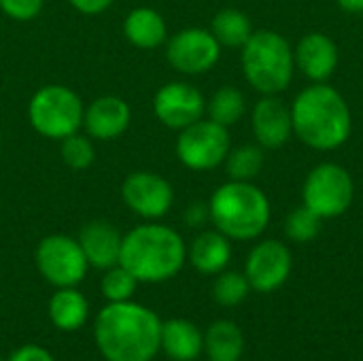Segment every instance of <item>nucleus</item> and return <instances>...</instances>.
I'll return each instance as SVG.
<instances>
[{
    "mask_svg": "<svg viewBox=\"0 0 363 361\" xmlns=\"http://www.w3.org/2000/svg\"><path fill=\"white\" fill-rule=\"evenodd\" d=\"M94 338L106 361H151L160 351L162 321L143 304L108 302L96 317Z\"/></svg>",
    "mask_w": 363,
    "mask_h": 361,
    "instance_id": "f257e3e1",
    "label": "nucleus"
},
{
    "mask_svg": "<svg viewBox=\"0 0 363 361\" xmlns=\"http://www.w3.org/2000/svg\"><path fill=\"white\" fill-rule=\"evenodd\" d=\"M187 249L179 232L160 223H145L123 236L119 264L138 283H162L179 274Z\"/></svg>",
    "mask_w": 363,
    "mask_h": 361,
    "instance_id": "f03ea898",
    "label": "nucleus"
},
{
    "mask_svg": "<svg viewBox=\"0 0 363 361\" xmlns=\"http://www.w3.org/2000/svg\"><path fill=\"white\" fill-rule=\"evenodd\" d=\"M291 121L298 138L319 151L340 147L351 134V111L345 98L323 83L306 87L296 98Z\"/></svg>",
    "mask_w": 363,
    "mask_h": 361,
    "instance_id": "7ed1b4c3",
    "label": "nucleus"
},
{
    "mask_svg": "<svg viewBox=\"0 0 363 361\" xmlns=\"http://www.w3.org/2000/svg\"><path fill=\"white\" fill-rule=\"evenodd\" d=\"M208 213L223 236L232 240H251L266 230L270 221V202L264 191L249 181H230L213 194Z\"/></svg>",
    "mask_w": 363,
    "mask_h": 361,
    "instance_id": "20e7f679",
    "label": "nucleus"
},
{
    "mask_svg": "<svg viewBox=\"0 0 363 361\" xmlns=\"http://www.w3.org/2000/svg\"><path fill=\"white\" fill-rule=\"evenodd\" d=\"M294 51L279 32H253L242 45L245 77L262 94L274 96L287 89L294 77Z\"/></svg>",
    "mask_w": 363,
    "mask_h": 361,
    "instance_id": "39448f33",
    "label": "nucleus"
},
{
    "mask_svg": "<svg viewBox=\"0 0 363 361\" xmlns=\"http://www.w3.org/2000/svg\"><path fill=\"white\" fill-rule=\"evenodd\" d=\"M85 106L81 98L64 85L40 87L28 106L32 128L47 138H66L83 126Z\"/></svg>",
    "mask_w": 363,
    "mask_h": 361,
    "instance_id": "423d86ee",
    "label": "nucleus"
},
{
    "mask_svg": "<svg viewBox=\"0 0 363 361\" xmlns=\"http://www.w3.org/2000/svg\"><path fill=\"white\" fill-rule=\"evenodd\" d=\"M36 266L45 281L60 287H77L87 274V260L79 240L51 234L36 247Z\"/></svg>",
    "mask_w": 363,
    "mask_h": 361,
    "instance_id": "0eeeda50",
    "label": "nucleus"
},
{
    "mask_svg": "<svg viewBox=\"0 0 363 361\" xmlns=\"http://www.w3.org/2000/svg\"><path fill=\"white\" fill-rule=\"evenodd\" d=\"M353 202V179L338 164L317 166L304 183V206L321 219L342 215Z\"/></svg>",
    "mask_w": 363,
    "mask_h": 361,
    "instance_id": "6e6552de",
    "label": "nucleus"
},
{
    "mask_svg": "<svg viewBox=\"0 0 363 361\" xmlns=\"http://www.w3.org/2000/svg\"><path fill=\"white\" fill-rule=\"evenodd\" d=\"M230 153L228 128L208 119L196 121L181 130L177 140L179 160L191 170H211L219 166Z\"/></svg>",
    "mask_w": 363,
    "mask_h": 361,
    "instance_id": "1a4fd4ad",
    "label": "nucleus"
},
{
    "mask_svg": "<svg viewBox=\"0 0 363 361\" xmlns=\"http://www.w3.org/2000/svg\"><path fill=\"white\" fill-rule=\"evenodd\" d=\"M221 53V45L213 32L202 28H187L177 32L166 47L170 66L185 74H202L211 70Z\"/></svg>",
    "mask_w": 363,
    "mask_h": 361,
    "instance_id": "9d476101",
    "label": "nucleus"
},
{
    "mask_svg": "<svg viewBox=\"0 0 363 361\" xmlns=\"http://www.w3.org/2000/svg\"><path fill=\"white\" fill-rule=\"evenodd\" d=\"M291 274V253L279 240H264L247 257L245 277L251 289L259 294L277 291Z\"/></svg>",
    "mask_w": 363,
    "mask_h": 361,
    "instance_id": "9b49d317",
    "label": "nucleus"
},
{
    "mask_svg": "<svg viewBox=\"0 0 363 361\" xmlns=\"http://www.w3.org/2000/svg\"><path fill=\"white\" fill-rule=\"evenodd\" d=\"M121 196L128 209L145 219L164 217L174 200L172 185L164 177L145 170L128 174L121 187Z\"/></svg>",
    "mask_w": 363,
    "mask_h": 361,
    "instance_id": "f8f14e48",
    "label": "nucleus"
},
{
    "mask_svg": "<svg viewBox=\"0 0 363 361\" xmlns=\"http://www.w3.org/2000/svg\"><path fill=\"white\" fill-rule=\"evenodd\" d=\"M204 98L202 94L183 81H174L164 85L153 100V111L157 119L174 130H183L196 121L202 119L204 115Z\"/></svg>",
    "mask_w": 363,
    "mask_h": 361,
    "instance_id": "ddd939ff",
    "label": "nucleus"
},
{
    "mask_svg": "<svg viewBox=\"0 0 363 361\" xmlns=\"http://www.w3.org/2000/svg\"><path fill=\"white\" fill-rule=\"evenodd\" d=\"M83 126L91 138L113 140L119 138L130 126V106L117 96L96 98L83 115Z\"/></svg>",
    "mask_w": 363,
    "mask_h": 361,
    "instance_id": "4468645a",
    "label": "nucleus"
},
{
    "mask_svg": "<svg viewBox=\"0 0 363 361\" xmlns=\"http://www.w3.org/2000/svg\"><path fill=\"white\" fill-rule=\"evenodd\" d=\"M79 245L89 266L108 270L119 264L123 236L108 221H91L79 232Z\"/></svg>",
    "mask_w": 363,
    "mask_h": 361,
    "instance_id": "2eb2a0df",
    "label": "nucleus"
},
{
    "mask_svg": "<svg viewBox=\"0 0 363 361\" xmlns=\"http://www.w3.org/2000/svg\"><path fill=\"white\" fill-rule=\"evenodd\" d=\"M253 132L255 138L268 149L285 145L294 132L291 111L285 106L283 100L274 96L259 100L253 111Z\"/></svg>",
    "mask_w": 363,
    "mask_h": 361,
    "instance_id": "dca6fc26",
    "label": "nucleus"
},
{
    "mask_svg": "<svg viewBox=\"0 0 363 361\" xmlns=\"http://www.w3.org/2000/svg\"><path fill=\"white\" fill-rule=\"evenodd\" d=\"M294 57L298 60L300 70L308 79L325 81L328 77H332V72L338 64V49L330 36H325L321 32H313L300 40Z\"/></svg>",
    "mask_w": 363,
    "mask_h": 361,
    "instance_id": "f3484780",
    "label": "nucleus"
},
{
    "mask_svg": "<svg viewBox=\"0 0 363 361\" xmlns=\"http://www.w3.org/2000/svg\"><path fill=\"white\" fill-rule=\"evenodd\" d=\"M160 349L174 361H194L204 353V334L187 319H170L162 323Z\"/></svg>",
    "mask_w": 363,
    "mask_h": 361,
    "instance_id": "a211bd4d",
    "label": "nucleus"
},
{
    "mask_svg": "<svg viewBox=\"0 0 363 361\" xmlns=\"http://www.w3.org/2000/svg\"><path fill=\"white\" fill-rule=\"evenodd\" d=\"M232 257L230 238L217 232H202L189 247V262L202 274H219L228 268Z\"/></svg>",
    "mask_w": 363,
    "mask_h": 361,
    "instance_id": "6ab92c4d",
    "label": "nucleus"
},
{
    "mask_svg": "<svg viewBox=\"0 0 363 361\" xmlns=\"http://www.w3.org/2000/svg\"><path fill=\"white\" fill-rule=\"evenodd\" d=\"M123 32L134 47L153 49L166 40V21L157 11L149 6H138L128 13L123 21Z\"/></svg>",
    "mask_w": 363,
    "mask_h": 361,
    "instance_id": "aec40b11",
    "label": "nucleus"
},
{
    "mask_svg": "<svg viewBox=\"0 0 363 361\" xmlns=\"http://www.w3.org/2000/svg\"><path fill=\"white\" fill-rule=\"evenodd\" d=\"M204 353L208 361H240L245 353V334L234 321H215L204 334Z\"/></svg>",
    "mask_w": 363,
    "mask_h": 361,
    "instance_id": "412c9836",
    "label": "nucleus"
},
{
    "mask_svg": "<svg viewBox=\"0 0 363 361\" xmlns=\"http://www.w3.org/2000/svg\"><path fill=\"white\" fill-rule=\"evenodd\" d=\"M87 313H89V304L85 296L74 287H60L49 302L51 323L62 332L79 330L85 323Z\"/></svg>",
    "mask_w": 363,
    "mask_h": 361,
    "instance_id": "4be33fe9",
    "label": "nucleus"
},
{
    "mask_svg": "<svg viewBox=\"0 0 363 361\" xmlns=\"http://www.w3.org/2000/svg\"><path fill=\"white\" fill-rule=\"evenodd\" d=\"M253 34L249 17L238 9H223L213 17V36L219 45L242 47Z\"/></svg>",
    "mask_w": 363,
    "mask_h": 361,
    "instance_id": "5701e85b",
    "label": "nucleus"
},
{
    "mask_svg": "<svg viewBox=\"0 0 363 361\" xmlns=\"http://www.w3.org/2000/svg\"><path fill=\"white\" fill-rule=\"evenodd\" d=\"M245 113V98L236 87H221L208 102V115L221 126H234Z\"/></svg>",
    "mask_w": 363,
    "mask_h": 361,
    "instance_id": "b1692460",
    "label": "nucleus"
},
{
    "mask_svg": "<svg viewBox=\"0 0 363 361\" xmlns=\"http://www.w3.org/2000/svg\"><path fill=\"white\" fill-rule=\"evenodd\" d=\"M251 291V285L245 274L234 272V270H223L219 272L215 285H213V298L219 306L232 309L238 306L247 300Z\"/></svg>",
    "mask_w": 363,
    "mask_h": 361,
    "instance_id": "393cba45",
    "label": "nucleus"
},
{
    "mask_svg": "<svg viewBox=\"0 0 363 361\" xmlns=\"http://www.w3.org/2000/svg\"><path fill=\"white\" fill-rule=\"evenodd\" d=\"M228 174L232 181H251L264 166V151L253 145H245L228 153Z\"/></svg>",
    "mask_w": 363,
    "mask_h": 361,
    "instance_id": "a878e982",
    "label": "nucleus"
},
{
    "mask_svg": "<svg viewBox=\"0 0 363 361\" xmlns=\"http://www.w3.org/2000/svg\"><path fill=\"white\" fill-rule=\"evenodd\" d=\"M136 285H138L136 277L128 268L117 264V266L108 268L106 274L102 277L100 291L108 302H125V300H132Z\"/></svg>",
    "mask_w": 363,
    "mask_h": 361,
    "instance_id": "bb28decb",
    "label": "nucleus"
},
{
    "mask_svg": "<svg viewBox=\"0 0 363 361\" xmlns=\"http://www.w3.org/2000/svg\"><path fill=\"white\" fill-rule=\"evenodd\" d=\"M62 160L66 166L74 168V170H85L91 166L94 157H96V151H94V145L89 138H85L83 134H70L66 138H62Z\"/></svg>",
    "mask_w": 363,
    "mask_h": 361,
    "instance_id": "cd10ccee",
    "label": "nucleus"
},
{
    "mask_svg": "<svg viewBox=\"0 0 363 361\" xmlns=\"http://www.w3.org/2000/svg\"><path fill=\"white\" fill-rule=\"evenodd\" d=\"M285 230H287V236L294 243H308V240H313L319 234V230H321V217L315 215L311 209L300 206V209H296L287 217Z\"/></svg>",
    "mask_w": 363,
    "mask_h": 361,
    "instance_id": "c85d7f7f",
    "label": "nucleus"
},
{
    "mask_svg": "<svg viewBox=\"0 0 363 361\" xmlns=\"http://www.w3.org/2000/svg\"><path fill=\"white\" fill-rule=\"evenodd\" d=\"M43 2L45 0H0V9L17 21H30L40 13Z\"/></svg>",
    "mask_w": 363,
    "mask_h": 361,
    "instance_id": "c756f323",
    "label": "nucleus"
},
{
    "mask_svg": "<svg viewBox=\"0 0 363 361\" xmlns=\"http://www.w3.org/2000/svg\"><path fill=\"white\" fill-rule=\"evenodd\" d=\"M6 361H55V357L38 345H23L17 351H13Z\"/></svg>",
    "mask_w": 363,
    "mask_h": 361,
    "instance_id": "7c9ffc66",
    "label": "nucleus"
},
{
    "mask_svg": "<svg viewBox=\"0 0 363 361\" xmlns=\"http://www.w3.org/2000/svg\"><path fill=\"white\" fill-rule=\"evenodd\" d=\"M68 2L85 15H98L113 4V0H68Z\"/></svg>",
    "mask_w": 363,
    "mask_h": 361,
    "instance_id": "2f4dec72",
    "label": "nucleus"
},
{
    "mask_svg": "<svg viewBox=\"0 0 363 361\" xmlns=\"http://www.w3.org/2000/svg\"><path fill=\"white\" fill-rule=\"evenodd\" d=\"M206 217H211V213H208V206L202 204V202L191 204V206L187 209V213H185V221H187L189 226H202V223L206 221Z\"/></svg>",
    "mask_w": 363,
    "mask_h": 361,
    "instance_id": "473e14b6",
    "label": "nucleus"
},
{
    "mask_svg": "<svg viewBox=\"0 0 363 361\" xmlns=\"http://www.w3.org/2000/svg\"><path fill=\"white\" fill-rule=\"evenodd\" d=\"M338 4L347 13H362L363 11V0H338Z\"/></svg>",
    "mask_w": 363,
    "mask_h": 361,
    "instance_id": "72a5a7b5",
    "label": "nucleus"
},
{
    "mask_svg": "<svg viewBox=\"0 0 363 361\" xmlns=\"http://www.w3.org/2000/svg\"><path fill=\"white\" fill-rule=\"evenodd\" d=\"M0 140H2V132H0Z\"/></svg>",
    "mask_w": 363,
    "mask_h": 361,
    "instance_id": "f704fd0d",
    "label": "nucleus"
}]
</instances>
